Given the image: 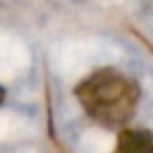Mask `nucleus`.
<instances>
[{"mask_svg": "<svg viewBox=\"0 0 153 153\" xmlns=\"http://www.w3.org/2000/svg\"><path fill=\"white\" fill-rule=\"evenodd\" d=\"M76 97L91 120L105 128H122L136 114L140 83L116 68H101L76 85Z\"/></svg>", "mask_w": 153, "mask_h": 153, "instance_id": "1", "label": "nucleus"}, {"mask_svg": "<svg viewBox=\"0 0 153 153\" xmlns=\"http://www.w3.org/2000/svg\"><path fill=\"white\" fill-rule=\"evenodd\" d=\"M114 153H153V132L126 128L118 134Z\"/></svg>", "mask_w": 153, "mask_h": 153, "instance_id": "2", "label": "nucleus"}, {"mask_svg": "<svg viewBox=\"0 0 153 153\" xmlns=\"http://www.w3.org/2000/svg\"><path fill=\"white\" fill-rule=\"evenodd\" d=\"M4 95H6V93H4V87H2V85H0V105H2V103H4Z\"/></svg>", "mask_w": 153, "mask_h": 153, "instance_id": "3", "label": "nucleus"}]
</instances>
